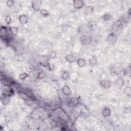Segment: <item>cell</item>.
Here are the masks:
<instances>
[{
    "mask_svg": "<svg viewBox=\"0 0 131 131\" xmlns=\"http://www.w3.org/2000/svg\"><path fill=\"white\" fill-rule=\"evenodd\" d=\"M80 40L82 45L86 46L90 45L92 42L93 38L91 34L86 33L82 34L80 38Z\"/></svg>",
    "mask_w": 131,
    "mask_h": 131,
    "instance_id": "1",
    "label": "cell"
},
{
    "mask_svg": "<svg viewBox=\"0 0 131 131\" xmlns=\"http://www.w3.org/2000/svg\"><path fill=\"white\" fill-rule=\"evenodd\" d=\"M110 71H111V73L113 75H120L123 73V69L121 65H120V64H117L113 66L111 68Z\"/></svg>",
    "mask_w": 131,
    "mask_h": 131,
    "instance_id": "2",
    "label": "cell"
},
{
    "mask_svg": "<svg viewBox=\"0 0 131 131\" xmlns=\"http://www.w3.org/2000/svg\"><path fill=\"white\" fill-rule=\"evenodd\" d=\"M123 27V24L122 20L121 19H119L112 24L111 28L114 31H119L122 29Z\"/></svg>",
    "mask_w": 131,
    "mask_h": 131,
    "instance_id": "3",
    "label": "cell"
},
{
    "mask_svg": "<svg viewBox=\"0 0 131 131\" xmlns=\"http://www.w3.org/2000/svg\"><path fill=\"white\" fill-rule=\"evenodd\" d=\"M106 40H107L109 44L111 45H114L117 40V36L114 33L112 32L109 34Z\"/></svg>",
    "mask_w": 131,
    "mask_h": 131,
    "instance_id": "4",
    "label": "cell"
},
{
    "mask_svg": "<svg viewBox=\"0 0 131 131\" xmlns=\"http://www.w3.org/2000/svg\"><path fill=\"white\" fill-rule=\"evenodd\" d=\"M73 7L76 9H81L85 6V3L82 0H74L72 2Z\"/></svg>",
    "mask_w": 131,
    "mask_h": 131,
    "instance_id": "5",
    "label": "cell"
},
{
    "mask_svg": "<svg viewBox=\"0 0 131 131\" xmlns=\"http://www.w3.org/2000/svg\"><path fill=\"white\" fill-rule=\"evenodd\" d=\"M42 2L41 1H34L31 2V7L36 11H40L41 10V6H42Z\"/></svg>",
    "mask_w": 131,
    "mask_h": 131,
    "instance_id": "6",
    "label": "cell"
},
{
    "mask_svg": "<svg viewBox=\"0 0 131 131\" xmlns=\"http://www.w3.org/2000/svg\"><path fill=\"white\" fill-rule=\"evenodd\" d=\"M61 91L62 93L66 96H70L72 93L71 88L68 85H64L61 88Z\"/></svg>",
    "mask_w": 131,
    "mask_h": 131,
    "instance_id": "7",
    "label": "cell"
},
{
    "mask_svg": "<svg viewBox=\"0 0 131 131\" xmlns=\"http://www.w3.org/2000/svg\"><path fill=\"white\" fill-rule=\"evenodd\" d=\"M99 85L103 88L108 89L111 88V83L110 81L108 80H102L99 81Z\"/></svg>",
    "mask_w": 131,
    "mask_h": 131,
    "instance_id": "8",
    "label": "cell"
},
{
    "mask_svg": "<svg viewBox=\"0 0 131 131\" xmlns=\"http://www.w3.org/2000/svg\"><path fill=\"white\" fill-rule=\"evenodd\" d=\"M94 7L93 6L91 5L86 6L85 7L84 9V14L86 15H90L92 14L93 12H94Z\"/></svg>",
    "mask_w": 131,
    "mask_h": 131,
    "instance_id": "9",
    "label": "cell"
},
{
    "mask_svg": "<svg viewBox=\"0 0 131 131\" xmlns=\"http://www.w3.org/2000/svg\"><path fill=\"white\" fill-rule=\"evenodd\" d=\"M65 60L69 63H73L77 61V57L73 54H67L65 57Z\"/></svg>",
    "mask_w": 131,
    "mask_h": 131,
    "instance_id": "10",
    "label": "cell"
},
{
    "mask_svg": "<svg viewBox=\"0 0 131 131\" xmlns=\"http://www.w3.org/2000/svg\"><path fill=\"white\" fill-rule=\"evenodd\" d=\"M19 22L22 25H26V24H27L28 23L29 18L26 15L22 14L19 15Z\"/></svg>",
    "mask_w": 131,
    "mask_h": 131,
    "instance_id": "11",
    "label": "cell"
},
{
    "mask_svg": "<svg viewBox=\"0 0 131 131\" xmlns=\"http://www.w3.org/2000/svg\"><path fill=\"white\" fill-rule=\"evenodd\" d=\"M101 114L103 117H109L111 115V110L108 106H104L102 109Z\"/></svg>",
    "mask_w": 131,
    "mask_h": 131,
    "instance_id": "12",
    "label": "cell"
},
{
    "mask_svg": "<svg viewBox=\"0 0 131 131\" xmlns=\"http://www.w3.org/2000/svg\"><path fill=\"white\" fill-rule=\"evenodd\" d=\"M10 101V96L6 94H4V95H3L1 97V102L3 103V105H7L8 103Z\"/></svg>",
    "mask_w": 131,
    "mask_h": 131,
    "instance_id": "13",
    "label": "cell"
},
{
    "mask_svg": "<svg viewBox=\"0 0 131 131\" xmlns=\"http://www.w3.org/2000/svg\"><path fill=\"white\" fill-rule=\"evenodd\" d=\"M76 62H77V64L78 65V67L80 68H84L86 64L85 60L82 58H78Z\"/></svg>",
    "mask_w": 131,
    "mask_h": 131,
    "instance_id": "14",
    "label": "cell"
},
{
    "mask_svg": "<svg viewBox=\"0 0 131 131\" xmlns=\"http://www.w3.org/2000/svg\"><path fill=\"white\" fill-rule=\"evenodd\" d=\"M115 84L117 87L121 88L123 87L124 84H125V81H124L123 78L119 77L118 79H117V80L115 81Z\"/></svg>",
    "mask_w": 131,
    "mask_h": 131,
    "instance_id": "15",
    "label": "cell"
},
{
    "mask_svg": "<svg viewBox=\"0 0 131 131\" xmlns=\"http://www.w3.org/2000/svg\"><path fill=\"white\" fill-rule=\"evenodd\" d=\"M79 102V99L77 97H72L69 101V105L71 106H74L78 105Z\"/></svg>",
    "mask_w": 131,
    "mask_h": 131,
    "instance_id": "16",
    "label": "cell"
},
{
    "mask_svg": "<svg viewBox=\"0 0 131 131\" xmlns=\"http://www.w3.org/2000/svg\"><path fill=\"white\" fill-rule=\"evenodd\" d=\"M89 63L91 66H95L97 65V57H96L94 55L92 56L89 60Z\"/></svg>",
    "mask_w": 131,
    "mask_h": 131,
    "instance_id": "17",
    "label": "cell"
},
{
    "mask_svg": "<svg viewBox=\"0 0 131 131\" xmlns=\"http://www.w3.org/2000/svg\"><path fill=\"white\" fill-rule=\"evenodd\" d=\"M9 31L12 36H15L18 33L19 29L18 27H11L9 28Z\"/></svg>",
    "mask_w": 131,
    "mask_h": 131,
    "instance_id": "18",
    "label": "cell"
},
{
    "mask_svg": "<svg viewBox=\"0 0 131 131\" xmlns=\"http://www.w3.org/2000/svg\"><path fill=\"white\" fill-rule=\"evenodd\" d=\"M61 77L63 80L67 81L70 78V74L67 71H64L61 74Z\"/></svg>",
    "mask_w": 131,
    "mask_h": 131,
    "instance_id": "19",
    "label": "cell"
},
{
    "mask_svg": "<svg viewBox=\"0 0 131 131\" xmlns=\"http://www.w3.org/2000/svg\"><path fill=\"white\" fill-rule=\"evenodd\" d=\"M123 93L126 96L130 97L131 96V88L130 86H127L125 88L123 89Z\"/></svg>",
    "mask_w": 131,
    "mask_h": 131,
    "instance_id": "20",
    "label": "cell"
},
{
    "mask_svg": "<svg viewBox=\"0 0 131 131\" xmlns=\"http://www.w3.org/2000/svg\"><path fill=\"white\" fill-rule=\"evenodd\" d=\"M123 73L124 75L126 76H131V67H130V66H129V67L126 68L125 70H123Z\"/></svg>",
    "mask_w": 131,
    "mask_h": 131,
    "instance_id": "21",
    "label": "cell"
},
{
    "mask_svg": "<svg viewBox=\"0 0 131 131\" xmlns=\"http://www.w3.org/2000/svg\"><path fill=\"white\" fill-rule=\"evenodd\" d=\"M20 97L22 99L26 101V100H28L29 99V96L27 95V94L25 93L24 92H20L19 94Z\"/></svg>",
    "mask_w": 131,
    "mask_h": 131,
    "instance_id": "22",
    "label": "cell"
},
{
    "mask_svg": "<svg viewBox=\"0 0 131 131\" xmlns=\"http://www.w3.org/2000/svg\"><path fill=\"white\" fill-rule=\"evenodd\" d=\"M40 13L44 17H45V18H47V17H48L49 15V12H48L46 9H42L40 10Z\"/></svg>",
    "mask_w": 131,
    "mask_h": 131,
    "instance_id": "23",
    "label": "cell"
},
{
    "mask_svg": "<svg viewBox=\"0 0 131 131\" xmlns=\"http://www.w3.org/2000/svg\"><path fill=\"white\" fill-rule=\"evenodd\" d=\"M5 21L6 24L7 25H10V24L12 22V19L11 17L9 15H6L5 18Z\"/></svg>",
    "mask_w": 131,
    "mask_h": 131,
    "instance_id": "24",
    "label": "cell"
},
{
    "mask_svg": "<svg viewBox=\"0 0 131 131\" xmlns=\"http://www.w3.org/2000/svg\"><path fill=\"white\" fill-rule=\"evenodd\" d=\"M111 18V15L109 14V13H105V14L102 16V20L104 21H108Z\"/></svg>",
    "mask_w": 131,
    "mask_h": 131,
    "instance_id": "25",
    "label": "cell"
},
{
    "mask_svg": "<svg viewBox=\"0 0 131 131\" xmlns=\"http://www.w3.org/2000/svg\"><path fill=\"white\" fill-rule=\"evenodd\" d=\"M29 77V75L27 73H23L20 74L19 76V78L21 81H24L27 78Z\"/></svg>",
    "mask_w": 131,
    "mask_h": 131,
    "instance_id": "26",
    "label": "cell"
},
{
    "mask_svg": "<svg viewBox=\"0 0 131 131\" xmlns=\"http://www.w3.org/2000/svg\"><path fill=\"white\" fill-rule=\"evenodd\" d=\"M15 4V1L13 0H8L6 2V6L9 8H11Z\"/></svg>",
    "mask_w": 131,
    "mask_h": 131,
    "instance_id": "27",
    "label": "cell"
},
{
    "mask_svg": "<svg viewBox=\"0 0 131 131\" xmlns=\"http://www.w3.org/2000/svg\"><path fill=\"white\" fill-rule=\"evenodd\" d=\"M57 56V53L55 51H52L51 52L50 56H49V58L50 60H53V59H55V58H56Z\"/></svg>",
    "mask_w": 131,
    "mask_h": 131,
    "instance_id": "28",
    "label": "cell"
},
{
    "mask_svg": "<svg viewBox=\"0 0 131 131\" xmlns=\"http://www.w3.org/2000/svg\"><path fill=\"white\" fill-rule=\"evenodd\" d=\"M45 76V74L44 73H43V72H40L39 73L37 74V77L39 78H43Z\"/></svg>",
    "mask_w": 131,
    "mask_h": 131,
    "instance_id": "29",
    "label": "cell"
},
{
    "mask_svg": "<svg viewBox=\"0 0 131 131\" xmlns=\"http://www.w3.org/2000/svg\"><path fill=\"white\" fill-rule=\"evenodd\" d=\"M47 67H48V68H49V69L50 70H52L54 69V64L53 63H49Z\"/></svg>",
    "mask_w": 131,
    "mask_h": 131,
    "instance_id": "30",
    "label": "cell"
},
{
    "mask_svg": "<svg viewBox=\"0 0 131 131\" xmlns=\"http://www.w3.org/2000/svg\"><path fill=\"white\" fill-rule=\"evenodd\" d=\"M131 8H130L129 10V11L128 12H127V15H129V18H130L131 17Z\"/></svg>",
    "mask_w": 131,
    "mask_h": 131,
    "instance_id": "31",
    "label": "cell"
}]
</instances>
